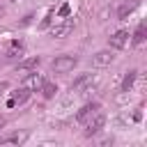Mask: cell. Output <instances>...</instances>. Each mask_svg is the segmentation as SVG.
<instances>
[{"mask_svg": "<svg viewBox=\"0 0 147 147\" xmlns=\"http://www.w3.org/2000/svg\"><path fill=\"white\" fill-rule=\"evenodd\" d=\"M21 53H23V41H21V39L9 41V46H7V57H16V55H21Z\"/></svg>", "mask_w": 147, "mask_h": 147, "instance_id": "obj_13", "label": "cell"}, {"mask_svg": "<svg viewBox=\"0 0 147 147\" xmlns=\"http://www.w3.org/2000/svg\"><path fill=\"white\" fill-rule=\"evenodd\" d=\"M129 30H117L113 37H108V44L113 46V48H126V44H129Z\"/></svg>", "mask_w": 147, "mask_h": 147, "instance_id": "obj_6", "label": "cell"}, {"mask_svg": "<svg viewBox=\"0 0 147 147\" xmlns=\"http://www.w3.org/2000/svg\"><path fill=\"white\" fill-rule=\"evenodd\" d=\"M142 41H145V25L140 23L138 30H136V34H133V44H142Z\"/></svg>", "mask_w": 147, "mask_h": 147, "instance_id": "obj_16", "label": "cell"}, {"mask_svg": "<svg viewBox=\"0 0 147 147\" xmlns=\"http://www.w3.org/2000/svg\"><path fill=\"white\" fill-rule=\"evenodd\" d=\"M71 30H74V18H64L62 23H55V25L51 28V37L62 39V37H67Z\"/></svg>", "mask_w": 147, "mask_h": 147, "instance_id": "obj_4", "label": "cell"}, {"mask_svg": "<svg viewBox=\"0 0 147 147\" xmlns=\"http://www.w3.org/2000/svg\"><path fill=\"white\" fill-rule=\"evenodd\" d=\"M51 18H53V9L48 11V16H46V18L41 21V25H39V28H48V25H51Z\"/></svg>", "mask_w": 147, "mask_h": 147, "instance_id": "obj_19", "label": "cell"}, {"mask_svg": "<svg viewBox=\"0 0 147 147\" xmlns=\"http://www.w3.org/2000/svg\"><path fill=\"white\" fill-rule=\"evenodd\" d=\"M83 124H85V136H94V133H99V131L106 126V115H103L101 110H94Z\"/></svg>", "mask_w": 147, "mask_h": 147, "instance_id": "obj_1", "label": "cell"}, {"mask_svg": "<svg viewBox=\"0 0 147 147\" xmlns=\"http://www.w3.org/2000/svg\"><path fill=\"white\" fill-rule=\"evenodd\" d=\"M41 83H44V76L37 74V71H32V74H28L23 78V87H28V90H39Z\"/></svg>", "mask_w": 147, "mask_h": 147, "instance_id": "obj_8", "label": "cell"}, {"mask_svg": "<svg viewBox=\"0 0 147 147\" xmlns=\"http://www.w3.org/2000/svg\"><path fill=\"white\" fill-rule=\"evenodd\" d=\"M32 18H34V14H28V16H25V18L18 23V28H25V25H30V23H32Z\"/></svg>", "mask_w": 147, "mask_h": 147, "instance_id": "obj_18", "label": "cell"}, {"mask_svg": "<svg viewBox=\"0 0 147 147\" xmlns=\"http://www.w3.org/2000/svg\"><path fill=\"white\" fill-rule=\"evenodd\" d=\"M39 90H41V94H44V99H53V96L57 94V85H55V83H46V80H44Z\"/></svg>", "mask_w": 147, "mask_h": 147, "instance_id": "obj_14", "label": "cell"}, {"mask_svg": "<svg viewBox=\"0 0 147 147\" xmlns=\"http://www.w3.org/2000/svg\"><path fill=\"white\" fill-rule=\"evenodd\" d=\"M69 11H71V9H69V5L64 2V5H62V7L57 9V16H62V18H67V16H69Z\"/></svg>", "mask_w": 147, "mask_h": 147, "instance_id": "obj_17", "label": "cell"}, {"mask_svg": "<svg viewBox=\"0 0 147 147\" xmlns=\"http://www.w3.org/2000/svg\"><path fill=\"white\" fill-rule=\"evenodd\" d=\"M28 96H30V90L21 85V90H16V92L9 96V101H7V108H14V106H21V103H25V101H28Z\"/></svg>", "mask_w": 147, "mask_h": 147, "instance_id": "obj_7", "label": "cell"}, {"mask_svg": "<svg viewBox=\"0 0 147 147\" xmlns=\"http://www.w3.org/2000/svg\"><path fill=\"white\" fill-rule=\"evenodd\" d=\"M25 138H28V133H11L7 138H0V145H21V142H25Z\"/></svg>", "mask_w": 147, "mask_h": 147, "instance_id": "obj_12", "label": "cell"}, {"mask_svg": "<svg viewBox=\"0 0 147 147\" xmlns=\"http://www.w3.org/2000/svg\"><path fill=\"white\" fill-rule=\"evenodd\" d=\"M7 87H9V83H5V80H2V83H0V94H2V92H5Z\"/></svg>", "mask_w": 147, "mask_h": 147, "instance_id": "obj_20", "label": "cell"}, {"mask_svg": "<svg viewBox=\"0 0 147 147\" xmlns=\"http://www.w3.org/2000/svg\"><path fill=\"white\" fill-rule=\"evenodd\" d=\"M94 110H99V103H96V101H94V103H85V106L76 113V119H78V122H85V119H87Z\"/></svg>", "mask_w": 147, "mask_h": 147, "instance_id": "obj_10", "label": "cell"}, {"mask_svg": "<svg viewBox=\"0 0 147 147\" xmlns=\"http://www.w3.org/2000/svg\"><path fill=\"white\" fill-rule=\"evenodd\" d=\"M136 76H138V71H133V69L124 76V80H122V92H131V87H133V83H136Z\"/></svg>", "mask_w": 147, "mask_h": 147, "instance_id": "obj_15", "label": "cell"}, {"mask_svg": "<svg viewBox=\"0 0 147 147\" xmlns=\"http://www.w3.org/2000/svg\"><path fill=\"white\" fill-rule=\"evenodd\" d=\"M2 14H5V7H0V16H2Z\"/></svg>", "mask_w": 147, "mask_h": 147, "instance_id": "obj_22", "label": "cell"}, {"mask_svg": "<svg viewBox=\"0 0 147 147\" xmlns=\"http://www.w3.org/2000/svg\"><path fill=\"white\" fill-rule=\"evenodd\" d=\"M96 83V74L87 71V74H80L74 83H71V92H92V85Z\"/></svg>", "mask_w": 147, "mask_h": 147, "instance_id": "obj_2", "label": "cell"}, {"mask_svg": "<svg viewBox=\"0 0 147 147\" xmlns=\"http://www.w3.org/2000/svg\"><path fill=\"white\" fill-rule=\"evenodd\" d=\"M113 60H115V55H113L110 51H99V53L92 55V64H96V67H106V64H110Z\"/></svg>", "mask_w": 147, "mask_h": 147, "instance_id": "obj_9", "label": "cell"}, {"mask_svg": "<svg viewBox=\"0 0 147 147\" xmlns=\"http://www.w3.org/2000/svg\"><path fill=\"white\" fill-rule=\"evenodd\" d=\"M138 7H140V0H124V2L119 5V9H117V18H119V21L129 18Z\"/></svg>", "mask_w": 147, "mask_h": 147, "instance_id": "obj_5", "label": "cell"}, {"mask_svg": "<svg viewBox=\"0 0 147 147\" xmlns=\"http://www.w3.org/2000/svg\"><path fill=\"white\" fill-rule=\"evenodd\" d=\"M2 126H5V119H2V117H0V129H2Z\"/></svg>", "mask_w": 147, "mask_h": 147, "instance_id": "obj_21", "label": "cell"}, {"mask_svg": "<svg viewBox=\"0 0 147 147\" xmlns=\"http://www.w3.org/2000/svg\"><path fill=\"white\" fill-rule=\"evenodd\" d=\"M39 62H41V57H39V55H32V57H28V60H23V62L18 64V71H30V69H37V67H39Z\"/></svg>", "mask_w": 147, "mask_h": 147, "instance_id": "obj_11", "label": "cell"}, {"mask_svg": "<svg viewBox=\"0 0 147 147\" xmlns=\"http://www.w3.org/2000/svg\"><path fill=\"white\" fill-rule=\"evenodd\" d=\"M76 64H78V57H76V55H57V57L53 60V71L67 74V71H71Z\"/></svg>", "mask_w": 147, "mask_h": 147, "instance_id": "obj_3", "label": "cell"}]
</instances>
